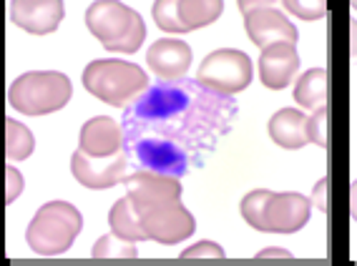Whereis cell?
Listing matches in <instances>:
<instances>
[{
  "label": "cell",
  "mask_w": 357,
  "mask_h": 266,
  "mask_svg": "<svg viewBox=\"0 0 357 266\" xmlns=\"http://www.w3.org/2000/svg\"><path fill=\"white\" fill-rule=\"evenodd\" d=\"M236 116L231 95L197 78L159 81L123 108V151L136 169L181 178L204 166Z\"/></svg>",
  "instance_id": "obj_1"
},
{
  "label": "cell",
  "mask_w": 357,
  "mask_h": 266,
  "mask_svg": "<svg viewBox=\"0 0 357 266\" xmlns=\"http://www.w3.org/2000/svg\"><path fill=\"white\" fill-rule=\"evenodd\" d=\"M244 221L257 231L267 234H294L300 231L312 214V201L294 191H275L255 189L242 198Z\"/></svg>",
  "instance_id": "obj_2"
},
{
  "label": "cell",
  "mask_w": 357,
  "mask_h": 266,
  "mask_svg": "<svg viewBox=\"0 0 357 266\" xmlns=\"http://www.w3.org/2000/svg\"><path fill=\"white\" fill-rule=\"evenodd\" d=\"M83 86L98 101L116 108L134 103L144 91L151 88L146 70L128 61H119V58H101L86 65Z\"/></svg>",
  "instance_id": "obj_3"
},
{
  "label": "cell",
  "mask_w": 357,
  "mask_h": 266,
  "mask_svg": "<svg viewBox=\"0 0 357 266\" xmlns=\"http://www.w3.org/2000/svg\"><path fill=\"white\" fill-rule=\"evenodd\" d=\"M86 26L101 40L106 51L136 53L146 38L144 18L134 8L116 3V0H96L86 10Z\"/></svg>",
  "instance_id": "obj_4"
},
{
  "label": "cell",
  "mask_w": 357,
  "mask_h": 266,
  "mask_svg": "<svg viewBox=\"0 0 357 266\" xmlns=\"http://www.w3.org/2000/svg\"><path fill=\"white\" fill-rule=\"evenodd\" d=\"M81 228L83 216L73 203L48 201L36 211L33 221L28 224L26 241L31 251L38 256H58L73 247Z\"/></svg>",
  "instance_id": "obj_5"
},
{
  "label": "cell",
  "mask_w": 357,
  "mask_h": 266,
  "mask_svg": "<svg viewBox=\"0 0 357 266\" xmlns=\"http://www.w3.org/2000/svg\"><path fill=\"white\" fill-rule=\"evenodd\" d=\"M73 86L66 73L58 70H28L8 88V101L26 116L56 114L70 101Z\"/></svg>",
  "instance_id": "obj_6"
},
{
  "label": "cell",
  "mask_w": 357,
  "mask_h": 266,
  "mask_svg": "<svg viewBox=\"0 0 357 266\" xmlns=\"http://www.w3.org/2000/svg\"><path fill=\"white\" fill-rule=\"evenodd\" d=\"M252 78H255L252 58L244 51H234V48H222V51L209 53L197 70L199 83H204L206 88L224 95L249 88Z\"/></svg>",
  "instance_id": "obj_7"
},
{
  "label": "cell",
  "mask_w": 357,
  "mask_h": 266,
  "mask_svg": "<svg viewBox=\"0 0 357 266\" xmlns=\"http://www.w3.org/2000/svg\"><path fill=\"white\" fill-rule=\"evenodd\" d=\"M136 214L141 219L146 239L164 244V247H174L178 241L189 239L194 234V228H197L192 211L184 209L181 201H169L159 203V206H149V209H136Z\"/></svg>",
  "instance_id": "obj_8"
},
{
  "label": "cell",
  "mask_w": 357,
  "mask_h": 266,
  "mask_svg": "<svg viewBox=\"0 0 357 266\" xmlns=\"http://www.w3.org/2000/svg\"><path fill=\"white\" fill-rule=\"evenodd\" d=\"M244 13V26H247V36L252 43H257L264 51L269 45L277 43H292L297 45L300 33L289 23V18L282 13L280 8L272 3H239Z\"/></svg>",
  "instance_id": "obj_9"
},
{
  "label": "cell",
  "mask_w": 357,
  "mask_h": 266,
  "mask_svg": "<svg viewBox=\"0 0 357 266\" xmlns=\"http://www.w3.org/2000/svg\"><path fill=\"white\" fill-rule=\"evenodd\" d=\"M128 169H131V159L126 156V151L111 156V159H91L83 151H76L70 156V171H73L76 181L93 191L111 189L121 181L126 184V178L131 176Z\"/></svg>",
  "instance_id": "obj_10"
},
{
  "label": "cell",
  "mask_w": 357,
  "mask_h": 266,
  "mask_svg": "<svg viewBox=\"0 0 357 266\" xmlns=\"http://www.w3.org/2000/svg\"><path fill=\"white\" fill-rule=\"evenodd\" d=\"M126 196L134 201L136 209H149V206H159V203L181 201V184H178V178L166 176V173L136 169L126 178Z\"/></svg>",
  "instance_id": "obj_11"
},
{
  "label": "cell",
  "mask_w": 357,
  "mask_h": 266,
  "mask_svg": "<svg viewBox=\"0 0 357 266\" xmlns=\"http://www.w3.org/2000/svg\"><path fill=\"white\" fill-rule=\"evenodd\" d=\"M8 8L15 26L33 36L53 33L66 15V6L61 0H15Z\"/></svg>",
  "instance_id": "obj_12"
},
{
  "label": "cell",
  "mask_w": 357,
  "mask_h": 266,
  "mask_svg": "<svg viewBox=\"0 0 357 266\" xmlns=\"http://www.w3.org/2000/svg\"><path fill=\"white\" fill-rule=\"evenodd\" d=\"M78 151L91 159H111L123 151V128L109 116H96L83 123Z\"/></svg>",
  "instance_id": "obj_13"
},
{
  "label": "cell",
  "mask_w": 357,
  "mask_h": 266,
  "mask_svg": "<svg viewBox=\"0 0 357 266\" xmlns=\"http://www.w3.org/2000/svg\"><path fill=\"white\" fill-rule=\"evenodd\" d=\"M300 68V53L292 43H277L259 56V81L272 91L287 88Z\"/></svg>",
  "instance_id": "obj_14"
},
{
  "label": "cell",
  "mask_w": 357,
  "mask_h": 266,
  "mask_svg": "<svg viewBox=\"0 0 357 266\" xmlns=\"http://www.w3.org/2000/svg\"><path fill=\"white\" fill-rule=\"evenodd\" d=\"M146 63L161 81H178L192 65V48L178 38H161L149 48Z\"/></svg>",
  "instance_id": "obj_15"
},
{
  "label": "cell",
  "mask_w": 357,
  "mask_h": 266,
  "mask_svg": "<svg viewBox=\"0 0 357 266\" xmlns=\"http://www.w3.org/2000/svg\"><path fill=\"white\" fill-rule=\"evenodd\" d=\"M307 120H310V116L302 114L300 108H282L269 118V136L280 148L297 151V148L310 143Z\"/></svg>",
  "instance_id": "obj_16"
},
{
  "label": "cell",
  "mask_w": 357,
  "mask_h": 266,
  "mask_svg": "<svg viewBox=\"0 0 357 266\" xmlns=\"http://www.w3.org/2000/svg\"><path fill=\"white\" fill-rule=\"evenodd\" d=\"M109 226L111 234L121 236V239L131 241V244H139V241H149L144 234V226H141V219L136 214V206L131 203V198L123 196L111 206L109 211Z\"/></svg>",
  "instance_id": "obj_17"
},
{
  "label": "cell",
  "mask_w": 357,
  "mask_h": 266,
  "mask_svg": "<svg viewBox=\"0 0 357 266\" xmlns=\"http://www.w3.org/2000/svg\"><path fill=\"white\" fill-rule=\"evenodd\" d=\"M224 13L222 0H178V23L184 33L209 26Z\"/></svg>",
  "instance_id": "obj_18"
},
{
  "label": "cell",
  "mask_w": 357,
  "mask_h": 266,
  "mask_svg": "<svg viewBox=\"0 0 357 266\" xmlns=\"http://www.w3.org/2000/svg\"><path fill=\"white\" fill-rule=\"evenodd\" d=\"M294 101L300 108H312L317 111L327 101V70L325 68H310L302 73L297 86H294Z\"/></svg>",
  "instance_id": "obj_19"
},
{
  "label": "cell",
  "mask_w": 357,
  "mask_h": 266,
  "mask_svg": "<svg viewBox=\"0 0 357 266\" xmlns=\"http://www.w3.org/2000/svg\"><path fill=\"white\" fill-rule=\"evenodd\" d=\"M36 148V139L28 126L15 118L6 120V156L8 161H26Z\"/></svg>",
  "instance_id": "obj_20"
},
{
  "label": "cell",
  "mask_w": 357,
  "mask_h": 266,
  "mask_svg": "<svg viewBox=\"0 0 357 266\" xmlns=\"http://www.w3.org/2000/svg\"><path fill=\"white\" fill-rule=\"evenodd\" d=\"M91 256H93V259H136V256H139V249H136V244L121 239V236L106 234L93 244Z\"/></svg>",
  "instance_id": "obj_21"
},
{
  "label": "cell",
  "mask_w": 357,
  "mask_h": 266,
  "mask_svg": "<svg viewBox=\"0 0 357 266\" xmlns=\"http://www.w3.org/2000/svg\"><path fill=\"white\" fill-rule=\"evenodd\" d=\"M151 13L156 26L166 33H184L178 23V0H156L151 6Z\"/></svg>",
  "instance_id": "obj_22"
},
{
  "label": "cell",
  "mask_w": 357,
  "mask_h": 266,
  "mask_svg": "<svg viewBox=\"0 0 357 266\" xmlns=\"http://www.w3.org/2000/svg\"><path fill=\"white\" fill-rule=\"evenodd\" d=\"M327 120H330V108L319 106L310 120H307V136H310V143H317L319 148L327 146Z\"/></svg>",
  "instance_id": "obj_23"
},
{
  "label": "cell",
  "mask_w": 357,
  "mask_h": 266,
  "mask_svg": "<svg viewBox=\"0 0 357 266\" xmlns=\"http://www.w3.org/2000/svg\"><path fill=\"white\" fill-rule=\"evenodd\" d=\"M289 13H294L297 18L302 20H317V18H325L327 15V3L325 0H310V3H302V0H287L284 3Z\"/></svg>",
  "instance_id": "obj_24"
},
{
  "label": "cell",
  "mask_w": 357,
  "mask_h": 266,
  "mask_svg": "<svg viewBox=\"0 0 357 266\" xmlns=\"http://www.w3.org/2000/svg\"><path fill=\"white\" fill-rule=\"evenodd\" d=\"M224 256H227L224 249L219 247V244H214V241H197L194 247L181 251V259L184 261H189V259H224Z\"/></svg>",
  "instance_id": "obj_25"
},
{
  "label": "cell",
  "mask_w": 357,
  "mask_h": 266,
  "mask_svg": "<svg viewBox=\"0 0 357 266\" xmlns=\"http://www.w3.org/2000/svg\"><path fill=\"white\" fill-rule=\"evenodd\" d=\"M6 176H8L6 201L13 203L15 198L20 196V191H23V176H20V171H18V169H13V166H6Z\"/></svg>",
  "instance_id": "obj_26"
},
{
  "label": "cell",
  "mask_w": 357,
  "mask_h": 266,
  "mask_svg": "<svg viewBox=\"0 0 357 266\" xmlns=\"http://www.w3.org/2000/svg\"><path fill=\"white\" fill-rule=\"evenodd\" d=\"M327 186H330V178L322 176L312 189V201L317 203V209L322 214H327Z\"/></svg>",
  "instance_id": "obj_27"
},
{
  "label": "cell",
  "mask_w": 357,
  "mask_h": 266,
  "mask_svg": "<svg viewBox=\"0 0 357 266\" xmlns=\"http://www.w3.org/2000/svg\"><path fill=\"white\" fill-rule=\"evenodd\" d=\"M257 259H292V253L280 247H269L264 251H257Z\"/></svg>",
  "instance_id": "obj_28"
},
{
  "label": "cell",
  "mask_w": 357,
  "mask_h": 266,
  "mask_svg": "<svg viewBox=\"0 0 357 266\" xmlns=\"http://www.w3.org/2000/svg\"><path fill=\"white\" fill-rule=\"evenodd\" d=\"M350 48H352V61L357 63V20L350 23Z\"/></svg>",
  "instance_id": "obj_29"
},
{
  "label": "cell",
  "mask_w": 357,
  "mask_h": 266,
  "mask_svg": "<svg viewBox=\"0 0 357 266\" xmlns=\"http://www.w3.org/2000/svg\"><path fill=\"white\" fill-rule=\"evenodd\" d=\"M350 214L357 221V181H352V186H350Z\"/></svg>",
  "instance_id": "obj_30"
},
{
  "label": "cell",
  "mask_w": 357,
  "mask_h": 266,
  "mask_svg": "<svg viewBox=\"0 0 357 266\" xmlns=\"http://www.w3.org/2000/svg\"><path fill=\"white\" fill-rule=\"evenodd\" d=\"M352 8H355V10H357V0H355V3H352Z\"/></svg>",
  "instance_id": "obj_31"
}]
</instances>
